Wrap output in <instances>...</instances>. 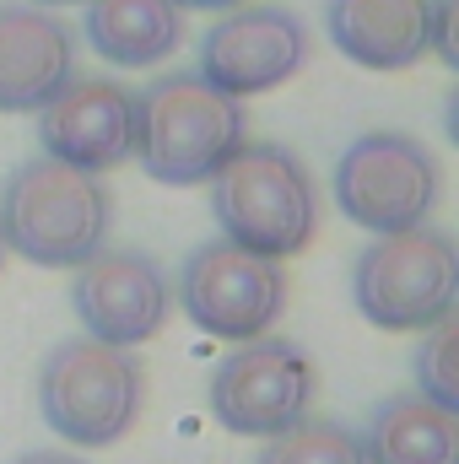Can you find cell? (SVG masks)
I'll return each mask as SVG.
<instances>
[{
	"label": "cell",
	"instance_id": "7",
	"mask_svg": "<svg viewBox=\"0 0 459 464\" xmlns=\"http://www.w3.org/2000/svg\"><path fill=\"white\" fill-rule=\"evenodd\" d=\"M314 356L287 341V335H254L243 346H232L217 372H211V416L228 427L232 438H276L287 427H298L314 411Z\"/></svg>",
	"mask_w": 459,
	"mask_h": 464
},
{
	"label": "cell",
	"instance_id": "8",
	"mask_svg": "<svg viewBox=\"0 0 459 464\" xmlns=\"http://www.w3.org/2000/svg\"><path fill=\"white\" fill-rule=\"evenodd\" d=\"M179 303L195 330L243 346L254 335H270L287 314V270L281 259H259L228 237H211L190 248L179 270Z\"/></svg>",
	"mask_w": 459,
	"mask_h": 464
},
{
	"label": "cell",
	"instance_id": "5",
	"mask_svg": "<svg viewBox=\"0 0 459 464\" xmlns=\"http://www.w3.org/2000/svg\"><path fill=\"white\" fill-rule=\"evenodd\" d=\"M351 303L373 330L416 335L449 319L459 303V248L438 227L373 237L351 265Z\"/></svg>",
	"mask_w": 459,
	"mask_h": 464
},
{
	"label": "cell",
	"instance_id": "2",
	"mask_svg": "<svg viewBox=\"0 0 459 464\" xmlns=\"http://www.w3.org/2000/svg\"><path fill=\"white\" fill-rule=\"evenodd\" d=\"M211 217L228 243L259 259H292L319 232V184L276 140H243L211 173Z\"/></svg>",
	"mask_w": 459,
	"mask_h": 464
},
{
	"label": "cell",
	"instance_id": "22",
	"mask_svg": "<svg viewBox=\"0 0 459 464\" xmlns=\"http://www.w3.org/2000/svg\"><path fill=\"white\" fill-rule=\"evenodd\" d=\"M0 265H5V243H0Z\"/></svg>",
	"mask_w": 459,
	"mask_h": 464
},
{
	"label": "cell",
	"instance_id": "12",
	"mask_svg": "<svg viewBox=\"0 0 459 464\" xmlns=\"http://www.w3.org/2000/svg\"><path fill=\"white\" fill-rule=\"evenodd\" d=\"M76 82V33L33 0H0V114H38Z\"/></svg>",
	"mask_w": 459,
	"mask_h": 464
},
{
	"label": "cell",
	"instance_id": "10",
	"mask_svg": "<svg viewBox=\"0 0 459 464\" xmlns=\"http://www.w3.org/2000/svg\"><path fill=\"white\" fill-rule=\"evenodd\" d=\"M71 308H76V319L93 341L130 351L162 335L168 308H173V286H168V276L151 254L98 248L71 276Z\"/></svg>",
	"mask_w": 459,
	"mask_h": 464
},
{
	"label": "cell",
	"instance_id": "9",
	"mask_svg": "<svg viewBox=\"0 0 459 464\" xmlns=\"http://www.w3.org/2000/svg\"><path fill=\"white\" fill-rule=\"evenodd\" d=\"M308 49H314V38L298 11L270 5V0H243L206 27L195 76L243 103V98L287 87L308 65Z\"/></svg>",
	"mask_w": 459,
	"mask_h": 464
},
{
	"label": "cell",
	"instance_id": "16",
	"mask_svg": "<svg viewBox=\"0 0 459 464\" xmlns=\"http://www.w3.org/2000/svg\"><path fill=\"white\" fill-rule=\"evenodd\" d=\"M254 464H367V454H362V438L346 421L303 416L298 427L265 438V449H259Z\"/></svg>",
	"mask_w": 459,
	"mask_h": 464
},
{
	"label": "cell",
	"instance_id": "4",
	"mask_svg": "<svg viewBox=\"0 0 459 464\" xmlns=\"http://www.w3.org/2000/svg\"><path fill=\"white\" fill-rule=\"evenodd\" d=\"M146 405V367L119 346L71 335L38 367V416L71 449L119 443Z\"/></svg>",
	"mask_w": 459,
	"mask_h": 464
},
{
	"label": "cell",
	"instance_id": "3",
	"mask_svg": "<svg viewBox=\"0 0 459 464\" xmlns=\"http://www.w3.org/2000/svg\"><path fill=\"white\" fill-rule=\"evenodd\" d=\"M249 140L243 103L200 82L195 71L157 76L146 92H135V157L146 179L168 189L211 184V173Z\"/></svg>",
	"mask_w": 459,
	"mask_h": 464
},
{
	"label": "cell",
	"instance_id": "20",
	"mask_svg": "<svg viewBox=\"0 0 459 464\" xmlns=\"http://www.w3.org/2000/svg\"><path fill=\"white\" fill-rule=\"evenodd\" d=\"M179 11H232V5H243V0H173Z\"/></svg>",
	"mask_w": 459,
	"mask_h": 464
},
{
	"label": "cell",
	"instance_id": "15",
	"mask_svg": "<svg viewBox=\"0 0 459 464\" xmlns=\"http://www.w3.org/2000/svg\"><path fill=\"white\" fill-rule=\"evenodd\" d=\"M356 438L367 464H459V416L422 400L416 389L389 394Z\"/></svg>",
	"mask_w": 459,
	"mask_h": 464
},
{
	"label": "cell",
	"instance_id": "17",
	"mask_svg": "<svg viewBox=\"0 0 459 464\" xmlns=\"http://www.w3.org/2000/svg\"><path fill=\"white\" fill-rule=\"evenodd\" d=\"M411 372H416V394L454 411L459 416V319H438L433 330H422L416 356H411Z\"/></svg>",
	"mask_w": 459,
	"mask_h": 464
},
{
	"label": "cell",
	"instance_id": "1",
	"mask_svg": "<svg viewBox=\"0 0 459 464\" xmlns=\"http://www.w3.org/2000/svg\"><path fill=\"white\" fill-rule=\"evenodd\" d=\"M114 195L98 173H76L54 157H27L0 189V243L38 270H76L109 248Z\"/></svg>",
	"mask_w": 459,
	"mask_h": 464
},
{
	"label": "cell",
	"instance_id": "14",
	"mask_svg": "<svg viewBox=\"0 0 459 464\" xmlns=\"http://www.w3.org/2000/svg\"><path fill=\"white\" fill-rule=\"evenodd\" d=\"M184 16L190 11H179L173 0H87L82 38L119 71H151L184 44Z\"/></svg>",
	"mask_w": 459,
	"mask_h": 464
},
{
	"label": "cell",
	"instance_id": "13",
	"mask_svg": "<svg viewBox=\"0 0 459 464\" xmlns=\"http://www.w3.org/2000/svg\"><path fill=\"white\" fill-rule=\"evenodd\" d=\"M325 33L362 71H411L433 49V0H325Z\"/></svg>",
	"mask_w": 459,
	"mask_h": 464
},
{
	"label": "cell",
	"instance_id": "6",
	"mask_svg": "<svg viewBox=\"0 0 459 464\" xmlns=\"http://www.w3.org/2000/svg\"><path fill=\"white\" fill-rule=\"evenodd\" d=\"M330 195L346 222L373 237L427 227V217L444 200V168L427 151V140L405 130H367L341 151L330 173Z\"/></svg>",
	"mask_w": 459,
	"mask_h": 464
},
{
	"label": "cell",
	"instance_id": "11",
	"mask_svg": "<svg viewBox=\"0 0 459 464\" xmlns=\"http://www.w3.org/2000/svg\"><path fill=\"white\" fill-rule=\"evenodd\" d=\"M38 146L76 173H114L135 157V92L114 76H76L38 109Z\"/></svg>",
	"mask_w": 459,
	"mask_h": 464
},
{
	"label": "cell",
	"instance_id": "21",
	"mask_svg": "<svg viewBox=\"0 0 459 464\" xmlns=\"http://www.w3.org/2000/svg\"><path fill=\"white\" fill-rule=\"evenodd\" d=\"M33 5H49L54 11V5H87V0H33Z\"/></svg>",
	"mask_w": 459,
	"mask_h": 464
},
{
	"label": "cell",
	"instance_id": "18",
	"mask_svg": "<svg viewBox=\"0 0 459 464\" xmlns=\"http://www.w3.org/2000/svg\"><path fill=\"white\" fill-rule=\"evenodd\" d=\"M427 44L438 49L444 65H459V44H454V0H433V33Z\"/></svg>",
	"mask_w": 459,
	"mask_h": 464
},
{
	"label": "cell",
	"instance_id": "19",
	"mask_svg": "<svg viewBox=\"0 0 459 464\" xmlns=\"http://www.w3.org/2000/svg\"><path fill=\"white\" fill-rule=\"evenodd\" d=\"M11 464H87V459H71L60 449H33V454H22V459H11Z\"/></svg>",
	"mask_w": 459,
	"mask_h": 464
}]
</instances>
